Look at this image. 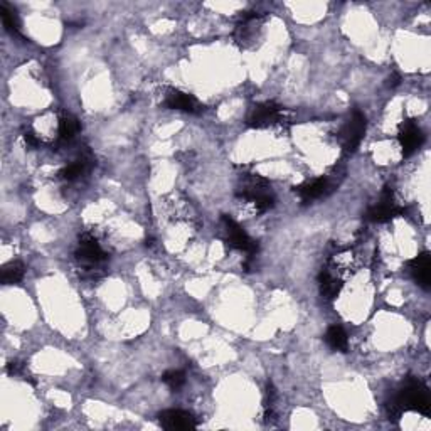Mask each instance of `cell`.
Returning a JSON list of instances; mask_svg holds the SVG:
<instances>
[{"instance_id":"obj_4","label":"cell","mask_w":431,"mask_h":431,"mask_svg":"<svg viewBox=\"0 0 431 431\" xmlns=\"http://www.w3.org/2000/svg\"><path fill=\"white\" fill-rule=\"evenodd\" d=\"M283 120H285V112H283V108L275 102H265L255 105V107L250 110L246 123L251 128H258V130H261V128L278 125V123H282Z\"/></svg>"},{"instance_id":"obj_13","label":"cell","mask_w":431,"mask_h":431,"mask_svg":"<svg viewBox=\"0 0 431 431\" xmlns=\"http://www.w3.org/2000/svg\"><path fill=\"white\" fill-rule=\"evenodd\" d=\"M80 122L75 115L64 112L59 118V127H58V135H59V144H71L76 139V135L80 134Z\"/></svg>"},{"instance_id":"obj_10","label":"cell","mask_w":431,"mask_h":431,"mask_svg":"<svg viewBox=\"0 0 431 431\" xmlns=\"http://www.w3.org/2000/svg\"><path fill=\"white\" fill-rule=\"evenodd\" d=\"M159 423L165 430H192L197 426V421L191 413L182 410H167L159 415Z\"/></svg>"},{"instance_id":"obj_5","label":"cell","mask_w":431,"mask_h":431,"mask_svg":"<svg viewBox=\"0 0 431 431\" xmlns=\"http://www.w3.org/2000/svg\"><path fill=\"white\" fill-rule=\"evenodd\" d=\"M223 224L224 231H226V241L233 250L245 253L248 258H253L258 253V245L248 236V233L238 224L235 219H231L229 216H223Z\"/></svg>"},{"instance_id":"obj_6","label":"cell","mask_w":431,"mask_h":431,"mask_svg":"<svg viewBox=\"0 0 431 431\" xmlns=\"http://www.w3.org/2000/svg\"><path fill=\"white\" fill-rule=\"evenodd\" d=\"M366 117L361 112H354L341 130V144L346 152H356L366 134Z\"/></svg>"},{"instance_id":"obj_7","label":"cell","mask_w":431,"mask_h":431,"mask_svg":"<svg viewBox=\"0 0 431 431\" xmlns=\"http://www.w3.org/2000/svg\"><path fill=\"white\" fill-rule=\"evenodd\" d=\"M164 105L171 110H177V112H184L191 115H197L204 110V107L199 103V100H197L196 96L176 88H169L165 91Z\"/></svg>"},{"instance_id":"obj_9","label":"cell","mask_w":431,"mask_h":431,"mask_svg":"<svg viewBox=\"0 0 431 431\" xmlns=\"http://www.w3.org/2000/svg\"><path fill=\"white\" fill-rule=\"evenodd\" d=\"M398 140H400L403 155H405V157H410L411 154H415L416 150L423 145L425 135L421 134V130L415 122L408 120L401 125L400 134H398Z\"/></svg>"},{"instance_id":"obj_2","label":"cell","mask_w":431,"mask_h":431,"mask_svg":"<svg viewBox=\"0 0 431 431\" xmlns=\"http://www.w3.org/2000/svg\"><path fill=\"white\" fill-rule=\"evenodd\" d=\"M236 194L240 199L251 203L258 213L272 209L275 206V194L272 184L258 174H246L241 177V184L238 187Z\"/></svg>"},{"instance_id":"obj_8","label":"cell","mask_w":431,"mask_h":431,"mask_svg":"<svg viewBox=\"0 0 431 431\" xmlns=\"http://www.w3.org/2000/svg\"><path fill=\"white\" fill-rule=\"evenodd\" d=\"M400 214H403V208L396 203L391 189H388L381 196L379 203L369 209L368 219L373 223H386Z\"/></svg>"},{"instance_id":"obj_16","label":"cell","mask_w":431,"mask_h":431,"mask_svg":"<svg viewBox=\"0 0 431 431\" xmlns=\"http://www.w3.org/2000/svg\"><path fill=\"white\" fill-rule=\"evenodd\" d=\"M24 275H26L24 265H22L21 261H11V263H7L6 267L2 268L0 278H2L4 285H16V283L22 282Z\"/></svg>"},{"instance_id":"obj_20","label":"cell","mask_w":431,"mask_h":431,"mask_svg":"<svg viewBox=\"0 0 431 431\" xmlns=\"http://www.w3.org/2000/svg\"><path fill=\"white\" fill-rule=\"evenodd\" d=\"M24 139L27 142V145H31V147H38L39 145V139L34 134H32V132H26Z\"/></svg>"},{"instance_id":"obj_1","label":"cell","mask_w":431,"mask_h":431,"mask_svg":"<svg viewBox=\"0 0 431 431\" xmlns=\"http://www.w3.org/2000/svg\"><path fill=\"white\" fill-rule=\"evenodd\" d=\"M430 396L423 383L410 379L389 406V416H400L403 411H416L430 416Z\"/></svg>"},{"instance_id":"obj_17","label":"cell","mask_w":431,"mask_h":431,"mask_svg":"<svg viewBox=\"0 0 431 431\" xmlns=\"http://www.w3.org/2000/svg\"><path fill=\"white\" fill-rule=\"evenodd\" d=\"M0 16H2L4 26L7 27V31L11 32V34H16V36L21 34V22H19V17H17L16 9H12L6 2H2L0 4Z\"/></svg>"},{"instance_id":"obj_15","label":"cell","mask_w":431,"mask_h":431,"mask_svg":"<svg viewBox=\"0 0 431 431\" xmlns=\"http://www.w3.org/2000/svg\"><path fill=\"white\" fill-rule=\"evenodd\" d=\"M325 341L334 351H341L346 352L347 347H349V339H347L346 330H344L341 325H332L329 327L327 334H325Z\"/></svg>"},{"instance_id":"obj_19","label":"cell","mask_w":431,"mask_h":431,"mask_svg":"<svg viewBox=\"0 0 431 431\" xmlns=\"http://www.w3.org/2000/svg\"><path fill=\"white\" fill-rule=\"evenodd\" d=\"M7 371H9V374H12V376L24 374V368H22V364H19V362H11Z\"/></svg>"},{"instance_id":"obj_12","label":"cell","mask_w":431,"mask_h":431,"mask_svg":"<svg viewBox=\"0 0 431 431\" xmlns=\"http://www.w3.org/2000/svg\"><path fill=\"white\" fill-rule=\"evenodd\" d=\"M410 273L420 287L430 288L431 282V258L428 253H421L410 261Z\"/></svg>"},{"instance_id":"obj_11","label":"cell","mask_w":431,"mask_h":431,"mask_svg":"<svg viewBox=\"0 0 431 431\" xmlns=\"http://www.w3.org/2000/svg\"><path fill=\"white\" fill-rule=\"evenodd\" d=\"M334 191L332 182L329 179H315V181L307 182V184H302L295 187V192L298 194L304 203H310V201H317L322 199V197L329 196L330 192Z\"/></svg>"},{"instance_id":"obj_18","label":"cell","mask_w":431,"mask_h":431,"mask_svg":"<svg viewBox=\"0 0 431 431\" xmlns=\"http://www.w3.org/2000/svg\"><path fill=\"white\" fill-rule=\"evenodd\" d=\"M162 381L172 391H177L186 384V374L182 371H169V373L164 374Z\"/></svg>"},{"instance_id":"obj_14","label":"cell","mask_w":431,"mask_h":431,"mask_svg":"<svg viewBox=\"0 0 431 431\" xmlns=\"http://www.w3.org/2000/svg\"><path fill=\"white\" fill-rule=\"evenodd\" d=\"M91 169V157L90 155H81L80 159H76L75 162L64 167L61 172H59V177L64 179L68 182H75L78 179H81Z\"/></svg>"},{"instance_id":"obj_3","label":"cell","mask_w":431,"mask_h":431,"mask_svg":"<svg viewBox=\"0 0 431 431\" xmlns=\"http://www.w3.org/2000/svg\"><path fill=\"white\" fill-rule=\"evenodd\" d=\"M75 256L78 263H80V267H83L85 272H88L91 275H93L95 268H100L105 261L108 260L107 251L103 250L98 240H96L93 235H90V233H85V235L80 238Z\"/></svg>"}]
</instances>
